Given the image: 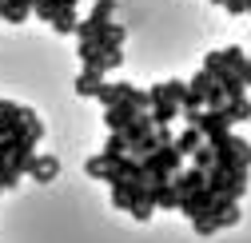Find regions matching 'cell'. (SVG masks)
<instances>
[{"mask_svg": "<svg viewBox=\"0 0 251 243\" xmlns=\"http://www.w3.org/2000/svg\"><path fill=\"white\" fill-rule=\"evenodd\" d=\"M211 147V156H215V164L211 168H224V171H251V144L243 140V136H224L219 144H207Z\"/></svg>", "mask_w": 251, "mask_h": 243, "instance_id": "1", "label": "cell"}, {"mask_svg": "<svg viewBox=\"0 0 251 243\" xmlns=\"http://www.w3.org/2000/svg\"><path fill=\"white\" fill-rule=\"evenodd\" d=\"M140 164H144V175H148V179H172V175L183 168V156L176 151V144H160L155 151L140 156Z\"/></svg>", "mask_w": 251, "mask_h": 243, "instance_id": "2", "label": "cell"}, {"mask_svg": "<svg viewBox=\"0 0 251 243\" xmlns=\"http://www.w3.org/2000/svg\"><path fill=\"white\" fill-rule=\"evenodd\" d=\"M140 112H148V92H140L136 100H124V104H116V108H104V128H108V132H124Z\"/></svg>", "mask_w": 251, "mask_h": 243, "instance_id": "3", "label": "cell"}, {"mask_svg": "<svg viewBox=\"0 0 251 243\" xmlns=\"http://www.w3.org/2000/svg\"><path fill=\"white\" fill-rule=\"evenodd\" d=\"M108 199H112V207L116 211H128L144 192H148V179H128V175H116V179H108Z\"/></svg>", "mask_w": 251, "mask_h": 243, "instance_id": "4", "label": "cell"}, {"mask_svg": "<svg viewBox=\"0 0 251 243\" xmlns=\"http://www.w3.org/2000/svg\"><path fill=\"white\" fill-rule=\"evenodd\" d=\"M196 128H200L203 144H219L224 136H231V132H235V128L227 124V116L219 112V108H203V112H200V120H196Z\"/></svg>", "mask_w": 251, "mask_h": 243, "instance_id": "5", "label": "cell"}, {"mask_svg": "<svg viewBox=\"0 0 251 243\" xmlns=\"http://www.w3.org/2000/svg\"><path fill=\"white\" fill-rule=\"evenodd\" d=\"M187 88H192V96H200L203 108H224V100H227V96H224V88L215 84V76H207L203 68H200L192 80H187Z\"/></svg>", "mask_w": 251, "mask_h": 243, "instance_id": "6", "label": "cell"}, {"mask_svg": "<svg viewBox=\"0 0 251 243\" xmlns=\"http://www.w3.org/2000/svg\"><path fill=\"white\" fill-rule=\"evenodd\" d=\"M136 96H140V88H136V84H128V80H116V84H108V80H104V84L96 88V100H100L104 108H116V104L136 100Z\"/></svg>", "mask_w": 251, "mask_h": 243, "instance_id": "7", "label": "cell"}, {"mask_svg": "<svg viewBox=\"0 0 251 243\" xmlns=\"http://www.w3.org/2000/svg\"><path fill=\"white\" fill-rule=\"evenodd\" d=\"M211 203H215V192H211V188H196V192L179 195V207H176V211H183L187 219H196V216H207Z\"/></svg>", "mask_w": 251, "mask_h": 243, "instance_id": "8", "label": "cell"}, {"mask_svg": "<svg viewBox=\"0 0 251 243\" xmlns=\"http://www.w3.org/2000/svg\"><path fill=\"white\" fill-rule=\"evenodd\" d=\"M124 40H128V28L116 24V20L96 24V28H92V36H88V44H96V48H124Z\"/></svg>", "mask_w": 251, "mask_h": 243, "instance_id": "9", "label": "cell"}, {"mask_svg": "<svg viewBox=\"0 0 251 243\" xmlns=\"http://www.w3.org/2000/svg\"><path fill=\"white\" fill-rule=\"evenodd\" d=\"M148 199H151V207L160 211V207H179V192L172 188V179H148Z\"/></svg>", "mask_w": 251, "mask_h": 243, "instance_id": "10", "label": "cell"}, {"mask_svg": "<svg viewBox=\"0 0 251 243\" xmlns=\"http://www.w3.org/2000/svg\"><path fill=\"white\" fill-rule=\"evenodd\" d=\"M124 64V48H96L88 60H84V68H92V72H100V76H108L112 68H120Z\"/></svg>", "mask_w": 251, "mask_h": 243, "instance_id": "11", "label": "cell"}, {"mask_svg": "<svg viewBox=\"0 0 251 243\" xmlns=\"http://www.w3.org/2000/svg\"><path fill=\"white\" fill-rule=\"evenodd\" d=\"M28 175H32L36 184H52V179L60 175V160H56V156H32V164H28Z\"/></svg>", "mask_w": 251, "mask_h": 243, "instance_id": "12", "label": "cell"}, {"mask_svg": "<svg viewBox=\"0 0 251 243\" xmlns=\"http://www.w3.org/2000/svg\"><path fill=\"white\" fill-rule=\"evenodd\" d=\"M247 184H251V171H224V179H219V195H247Z\"/></svg>", "mask_w": 251, "mask_h": 243, "instance_id": "13", "label": "cell"}, {"mask_svg": "<svg viewBox=\"0 0 251 243\" xmlns=\"http://www.w3.org/2000/svg\"><path fill=\"white\" fill-rule=\"evenodd\" d=\"M148 116H151V128H172L176 120H179V104H176V100L151 104V108H148Z\"/></svg>", "mask_w": 251, "mask_h": 243, "instance_id": "14", "label": "cell"}, {"mask_svg": "<svg viewBox=\"0 0 251 243\" xmlns=\"http://www.w3.org/2000/svg\"><path fill=\"white\" fill-rule=\"evenodd\" d=\"M172 188H176L179 195H187V192L203 188V171H200V168H179V171L172 175Z\"/></svg>", "mask_w": 251, "mask_h": 243, "instance_id": "15", "label": "cell"}, {"mask_svg": "<svg viewBox=\"0 0 251 243\" xmlns=\"http://www.w3.org/2000/svg\"><path fill=\"white\" fill-rule=\"evenodd\" d=\"M219 112L227 116L231 128H235V124H247V120H251V100H247V96H239V100H224V108H219Z\"/></svg>", "mask_w": 251, "mask_h": 243, "instance_id": "16", "label": "cell"}, {"mask_svg": "<svg viewBox=\"0 0 251 243\" xmlns=\"http://www.w3.org/2000/svg\"><path fill=\"white\" fill-rule=\"evenodd\" d=\"M215 84L224 88V96H227V100H239V96H247L243 80H239V76H235L231 68H219V72H215Z\"/></svg>", "mask_w": 251, "mask_h": 243, "instance_id": "17", "label": "cell"}, {"mask_svg": "<svg viewBox=\"0 0 251 243\" xmlns=\"http://www.w3.org/2000/svg\"><path fill=\"white\" fill-rule=\"evenodd\" d=\"M148 132H151V116H148V112H140V116L132 120V124H128V128L120 132V136L128 140V151H132V147H136V144H140V140H144Z\"/></svg>", "mask_w": 251, "mask_h": 243, "instance_id": "18", "label": "cell"}, {"mask_svg": "<svg viewBox=\"0 0 251 243\" xmlns=\"http://www.w3.org/2000/svg\"><path fill=\"white\" fill-rule=\"evenodd\" d=\"M84 171H88L92 179H104V184L116 179V168H112V160L104 156V151H100V156H92V160H84Z\"/></svg>", "mask_w": 251, "mask_h": 243, "instance_id": "19", "label": "cell"}, {"mask_svg": "<svg viewBox=\"0 0 251 243\" xmlns=\"http://www.w3.org/2000/svg\"><path fill=\"white\" fill-rule=\"evenodd\" d=\"M28 16H32V4H28V0H4V12H0V20H8V24H24Z\"/></svg>", "mask_w": 251, "mask_h": 243, "instance_id": "20", "label": "cell"}, {"mask_svg": "<svg viewBox=\"0 0 251 243\" xmlns=\"http://www.w3.org/2000/svg\"><path fill=\"white\" fill-rule=\"evenodd\" d=\"M172 144H176V151H179V156L187 160V156H192V151H196V147L203 144V136H200V128H183V132H179V136H176Z\"/></svg>", "mask_w": 251, "mask_h": 243, "instance_id": "21", "label": "cell"}, {"mask_svg": "<svg viewBox=\"0 0 251 243\" xmlns=\"http://www.w3.org/2000/svg\"><path fill=\"white\" fill-rule=\"evenodd\" d=\"M72 4H64V0H36V4H32V16H40L44 24H52L60 12H68Z\"/></svg>", "mask_w": 251, "mask_h": 243, "instance_id": "22", "label": "cell"}, {"mask_svg": "<svg viewBox=\"0 0 251 243\" xmlns=\"http://www.w3.org/2000/svg\"><path fill=\"white\" fill-rule=\"evenodd\" d=\"M104 84V76L100 72H92V68H84L80 76H76V96H96V88Z\"/></svg>", "mask_w": 251, "mask_h": 243, "instance_id": "23", "label": "cell"}, {"mask_svg": "<svg viewBox=\"0 0 251 243\" xmlns=\"http://www.w3.org/2000/svg\"><path fill=\"white\" fill-rule=\"evenodd\" d=\"M128 216H132L136 223H148V219L155 216V207H151V199H148V192H144V195H140V199H136V203L128 207Z\"/></svg>", "mask_w": 251, "mask_h": 243, "instance_id": "24", "label": "cell"}, {"mask_svg": "<svg viewBox=\"0 0 251 243\" xmlns=\"http://www.w3.org/2000/svg\"><path fill=\"white\" fill-rule=\"evenodd\" d=\"M76 24H80V20H76V8H68V12H60V16L52 20V28H56L60 36H72V32H76Z\"/></svg>", "mask_w": 251, "mask_h": 243, "instance_id": "25", "label": "cell"}, {"mask_svg": "<svg viewBox=\"0 0 251 243\" xmlns=\"http://www.w3.org/2000/svg\"><path fill=\"white\" fill-rule=\"evenodd\" d=\"M104 156L116 160V156H128V140H124L120 132H108V144H104Z\"/></svg>", "mask_w": 251, "mask_h": 243, "instance_id": "26", "label": "cell"}, {"mask_svg": "<svg viewBox=\"0 0 251 243\" xmlns=\"http://www.w3.org/2000/svg\"><path fill=\"white\" fill-rule=\"evenodd\" d=\"M187 160H192V168H200V171H207V168L215 164V156H211V147H207V144H200V147H196Z\"/></svg>", "mask_w": 251, "mask_h": 243, "instance_id": "27", "label": "cell"}, {"mask_svg": "<svg viewBox=\"0 0 251 243\" xmlns=\"http://www.w3.org/2000/svg\"><path fill=\"white\" fill-rule=\"evenodd\" d=\"M164 92H168V100H176V104H179V100H183V92H187V80H176V76H172V80H164Z\"/></svg>", "mask_w": 251, "mask_h": 243, "instance_id": "28", "label": "cell"}, {"mask_svg": "<svg viewBox=\"0 0 251 243\" xmlns=\"http://www.w3.org/2000/svg\"><path fill=\"white\" fill-rule=\"evenodd\" d=\"M231 72H235V76L243 80V88H251V60H243V64H235Z\"/></svg>", "mask_w": 251, "mask_h": 243, "instance_id": "29", "label": "cell"}, {"mask_svg": "<svg viewBox=\"0 0 251 243\" xmlns=\"http://www.w3.org/2000/svg\"><path fill=\"white\" fill-rule=\"evenodd\" d=\"M224 8H227L231 16H243V12H247V0H224Z\"/></svg>", "mask_w": 251, "mask_h": 243, "instance_id": "30", "label": "cell"}, {"mask_svg": "<svg viewBox=\"0 0 251 243\" xmlns=\"http://www.w3.org/2000/svg\"><path fill=\"white\" fill-rule=\"evenodd\" d=\"M207 4H224V0H207Z\"/></svg>", "mask_w": 251, "mask_h": 243, "instance_id": "31", "label": "cell"}, {"mask_svg": "<svg viewBox=\"0 0 251 243\" xmlns=\"http://www.w3.org/2000/svg\"><path fill=\"white\" fill-rule=\"evenodd\" d=\"M0 12H4V0H0Z\"/></svg>", "mask_w": 251, "mask_h": 243, "instance_id": "32", "label": "cell"}, {"mask_svg": "<svg viewBox=\"0 0 251 243\" xmlns=\"http://www.w3.org/2000/svg\"><path fill=\"white\" fill-rule=\"evenodd\" d=\"M247 12H251V0H247Z\"/></svg>", "mask_w": 251, "mask_h": 243, "instance_id": "33", "label": "cell"}, {"mask_svg": "<svg viewBox=\"0 0 251 243\" xmlns=\"http://www.w3.org/2000/svg\"><path fill=\"white\" fill-rule=\"evenodd\" d=\"M0 192H4V188H0Z\"/></svg>", "mask_w": 251, "mask_h": 243, "instance_id": "34", "label": "cell"}]
</instances>
